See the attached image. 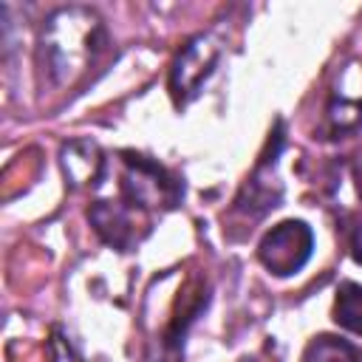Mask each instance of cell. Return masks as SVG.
Wrapping results in <instances>:
<instances>
[{
    "instance_id": "obj_4",
    "label": "cell",
    "mask_w": 362,
    "mask_h": 362,
    "mask_svg": "<svg viewBox=\"0 0 362 362\" xmlns=\"http://www.w3.org/2000/svg\"><path fill=\"white\" fill-rule=\"evenodd\" d=\"M218 62V48L209 42V37H195L184 45V51L178 54L173 74H170V90L175 96V102H187L198 93V88L204 85V79L212 74Z\"/></svg>"
},
{
    "instance_id": "obj_3",
    "label": "cell",
    "mask_w": 362,
    "mask_h": 362,
    "mask_svg": "<svg viewBox=\"0 0 362 362\" xmlns=\"http://www.w3.org/2000/svg\"><path fill=\"white\" fill-rule=\"evenodd\" d=\"M311 249H314L311 226L303 221H283L272 232H266V238L257 246V257L272 274L288 277L305 266Z\"/></svg>"
},
{
    "instance_id": "obj_10",
    "label": "cell",
    "mask_w": 362,
    "mask_h": 362,
    "mask_svg": "<svg viewBox=\"0 0 362 362\" xmlns=\"http://www.w3.org/2000/svg\"><path fill=\"white\" fill-rule=\"evenodd\" d=\"M356 175H359V192H362V161H359V170H356Z\"/></svg>"
},
{
    "instance_id": "obj_8",
    "label": "cell",
    "mask_w": 362,
    "mask_h": 362,
    "mask_svg": "<svg viewBox=\"0 0 362 362\" xmlns=\"http://www.w3.org/2000/svg\"><path fill=\"white\" fill-rule=\"evenodd\" d=\"M62 164L74 184H96L102 175V158H99L96 144H88L85 156H76V147L68 144L62 153Z\"/></svg>"
},
{
    "instance_id": "obj_7",
    "label": "cell",
    "mask_w": 362,
    "mask_h": 362,
    "mask_svg": "<svg viewBox=\"0 0 362 362\" xmlns=\"http://www.w3.org/2000/svg\"><path fill=\"white\" fill-rule=\"evenodd\" d=\"M334 322L362 337V286L342 283L334 300Z\"/></svg>"
},
{
    "instance_id": "obj_9",
    "label": "cell",
    "mask_w": 362,
    "mask_h": 362,
    "mask_svg": "<svg viewBox=\"0 0 362 362\" xmlns=\"http://www.w3.org/2000/svg\"><path fill=\"white\" fill-rule=\"evenodd\" d=\"M351 255H354V260L362 266V223L354 229V235H351Z\"/></svg>"
},
{
    "instance_id": "obj_1",
    "label": "cell",
    "mask_w": 362,
    "mask_h": 362,
    "mask_svg": "<svg viewBox=\"0 0 362 362\" xmlns=\"http://www.w3.org/2000/svg\"><path fill=\"white\" fill-rule=\"evenodd\" d=\"M102 40L105 31L93 11L59 8L48 17V25L42 31V62L54 74V79H62L65 74L76 71V62L93 59Z\"/></svg>"
},
{
    "instance_id": "obj_6",
    "label": "cell",
    "mask_w": 362,
    "mask_h": 362,
    "mask_svg": "<svg viewBox=\"0 0 362 362\" xmlns=\"http://www.w3.org/2000/svg\"><path fill=\"white\" fill-rule=\"evenodd\" d=\"M303 362H362V348L348 339L322 334L308 342Z\"/></svg>"
},
{
    "instance_id": "obj_2",
    "label": "cell",
    "mask_w": 362,
    "mask_h": 362,
    "mask_svg": "<svg viewBox=\"0 0 362 362\" xmlns=\"http://www.w3.org/2000/svg\"><path fill=\"white\" fill-rule=\"evenodd\" d=\"M122 192L133 206H175L181 198V184L156 161L144 156L124 153V181Z\"/></svg>"
},
{
    "instance_id": "obj_5",
    "label": "cell",
    "mask_w": 362,
    "mask_h": 362,
    "mask_svg": "<svg viewBox=\"0 0 362 362\" xmlns=\"http://www.w3.org/2000/svg\"><path fill=\"white\" fill-rule=\"evenodd\" d=\"M133 204H110V201H96L90 206V221L96 226V232L113 243L116 249H127L133 240H136V232H133V212L127 209Z\"/></svg>"
}]
</instances>
